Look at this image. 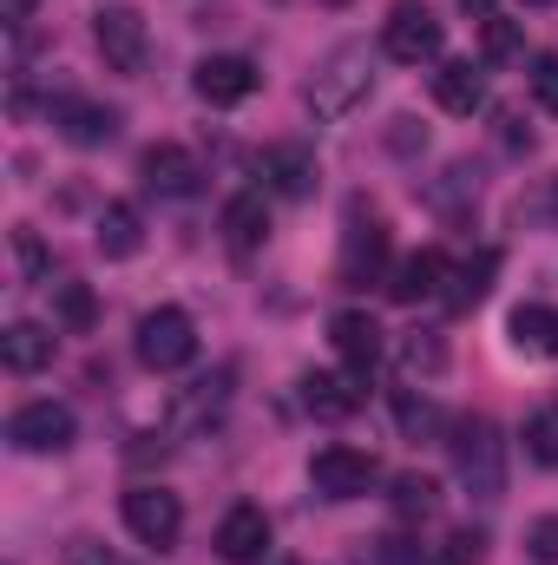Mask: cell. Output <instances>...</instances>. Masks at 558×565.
I'll list each match as a JSON object with an SVG mask.
<instances>
[{
    "label": "cell",
    "instance_id": "obj_9",
    "mask_svg": "<svg viewBox=\"0 0 558 565\" xmlns=\"http://www.w3.org/2000/svg\"><path fill=\"white\" fill-rule=\"evenodd\" d=\"M126 526H132V540L144 546H178V533H184V507H178V493H164V487H132L126 493Z\"/></svg>",
    "mask_w": 558,
    "mask_h": 565
},
{
    "label": "cell",
    "instance_id": "obj_21",
    "mask_svg": "<svg viewBox=\"0 0 558 565\" xmlns=\"http://www.w3.org/2000/svg\"><path fill=\"white\" fill-rule=\"evenodd\" d=\"M493 277H500V250H473V257L447 277V289H440V296H447V309H453V316L480 309V302H486V289H493Z\"/></svg>",
    "mask_w": 558,
    "mask_h": 565
},
{
    "label": "cell",
    "instance_id": "obj_2",
    "mask_svg": "<svg viewBox=\"0 0 558 565\" xmlns=\"http://www.w3.org/2000/svg\"><path fill=\"white\" fill-rule=\"evenodd\" d=\"M447 447H453V473H460V487L473 500H500L506 493V440H500V427L486 415H466Z\"/></svg>",
    "mask_w": 558,
    "mask_h": 565
},
{
    "label": "cell",
    "instance_id": "obj_41",
    "mask_svg": "<svg viewBox=\"0 0 558 565\" xmlns=\"http://www.w3.org/2000/svg\"><path fill=\"white\" fill-rule=\"evenodd\" d=\"M526 7H558V0H526Z\"/></svg>",
    "mask_w": 558,
    "mask_h": 565
},
{
    "label": "cell",
    "instance_id": "obj_19",
    "mask_svg": "<svg viewBox=\"0 0 558 565\" xmlns=\"http://www.w3.org/2000/svg\"><path fill=\"white\" fill-rule=\"evenodd\" d=\"M433 99H440L447 113H480V106H486V73H480L473 60H440V66H433Z\"/></svg>",
    "mask_w": 558,
    "mask_h": 565
},
{
    "label": "cell",
    "instance_id": "obj_11",
    "mask_svg": "<svg viewBox=\"0 0 558 565\" xmlns=\"http://www.w3.org/2000/svg\"><path fill=\"white\" fill-rule=\"evenodd\" d=\"M296 388H302V408H309L315 422H348V415H362V402H368L362 375H335V369H309Z\"/></svg>",
    "mask_w": 558,
    "mask_h": 565
},
{
    "label": "cell",
    "instance_id": "obj_13",
    "mask_svg": "<svg viewBox=\"0 0 558 565\" xmlns=\"http://www.w3.org/2000/svg\"><path fill=\"white\" fill-rule=\"evenodd\" d=\"M329 342H335V355L348 362V375H362V382H368V369L382 362V322H375L368 309H335V316H329Z\"/></svg>",
    "mask_w": 558,
    "mask_h": 565
},
{
    "label": "cell",
    "instance_id": "obj_3",
    "mask_svg": "<svg viewBox=\"0 0 558 565\" xmlns=\"http://www.w3.org/2000/svg\"><path fill=\"white\" fill-rule=\"evenodd\" d=\"M132 349H139V362L151 369V375H171V369H184V362L197 355V322H191L184 309L158 302V309H144V316H139Z\"/></svg>",
    "mask_w": 558,
    "mask_h": 565
},
{
    "label": "cell",
    "instance_id": "obj_6",
    "mask_svg": "<svg viewBox=\"0 0 558 565\" xmlns=\"http://www.w3.org/2000/svg\"><path fill=\"white\" fill-rule=\"evenodd\" d=\"M440 46H447V33L427 7H395L388 26H382V53L395 66H427V60H440Z\"/></svg>",
    "mask_w": 558,
    "mask_h": 565
},
{
    "label": "cell",
    "instance_id": "obj_37",
    "mask_svg": "<svg viewBox=\"0 0 558 565\" xmlns=\"http://www.w3.org/2000/svg\"><path fill=\"white\" fill-rule=\"evenodd\" d=\"M66 565H132V559L112 553V546H99V540H73L66 546Z\"/></svg>",
    "mask_w": 558,
    "mask_h": 565
},
{
    "label": "cell",
    "instance_id": "obj_4",
    "mask_svg": "<svg viewBox=\"0 0 558 565\" xmlns=\"http://www.w3.org/2000/svg\"><path fill=\"white\" fill-rule=\"evenodd\" d=\"M382 480V467H375V454L368 447H315V460H309V487L322 493V500H362L368 487Z\"/></svg>",
    "mask_w": 558,
    "mask_h": 565
},
{
    "label": "cell",
    "instance_id": "obj_18",
    "mask_svg": "<svg viewBox=\"0 0 558 565\" xmlns=\"http://www.w3.org/2000/svg\"><path fill=\"white\" fill-rule=\"evenodd\" d=\"M93 244H99V257H112V264H126V257H139L144 250V217L139 204H106L99 211V231H93Z\"/></svg>",
    "mask_w": 558,
    "mask_h": 565
},
{
    "label": "cell",
    "instance_id": "obj_5",
    "mask_svg": "<svg viewBox=\"0 0 558 565\" xmlns=\"http://www.w3.org/2000/svg\"><path fill=\"white\" fill-rule=\"evenodd\" d=\"M93 40H99L112 73H144V60H151V26H144L139 7H99L93 13Z\"/></svg>",
    "mask_w": 558,
    "mask_h": 565
},
{
    "label": "cell",
    "instance_id": "obj_7",
    "mask_svg": "<svg viewBox=\"0 0 558 565\" xmlns=\"http://www.w3.org/2000/svg\"><path fill=\"white\" fill-rule=\"evenodd\" d=\"M7 440L20 454H66L73 447V408L66 402H26V408H13Z\"/></svg>",
    "mask_w": 558,
    "mask_h": 565
},
{
    "label": "cell",
    "instance_id": "obj_10",
    "mask_svg": "<svg viewBox=\"0 0 558 565\" xmlns=\"http://www.w3.org/2000/svg\"><path fill=\"white\" fill-rule=\"evenodd\" d=\"M46 113H53V132H60L66 145H79V151L119 139V113H112V106H99V99H73V93H60Z\"/></svg>",
    "mask_w": 558,
    "mask_h": 565
},
{
    "label": "cell",
    "instance_id": "obj_30",
    "mask_svg": "<svg viewBox=\"0 0 558 565\" xmlns=\"http://www.w3.org/2000/svg\"><path fill=\"white\" fill-rule=\"evenodd\" d=\"M60 322H66L73 335H86V329L99 322V302H93L86 282H60Z\"/></svg>",
    "mask_w": 558,
    "mask_h": 565
},
{
    "label": "cell",
    "instance_id": "obj_29",
    "mask_svg": "<svg viewBox=\"0 0 558 565\" xmlns=\"http://www.w3.org/2000/svg\"><path fill=\"white\" fill-rule=\"evenodd\" d=\"M466 191H473V198H480V171H473V164H447V171H440V184H433V191H427V198H433V204H440V211H447V217H453V211H460V198H466Z\"/></svg>",
    "mask_w": 558,
    "mask_h": 565
},
{
    "label": "cell",
    "instance_id": "obj_27",
    "mask_svg": "<svg viewBox=\"0 0 558 565\" xmlns=\"http://www.w3.org/2000/svg\"><path fill=\"white\" fill-rule=\"evenodd\" d=\"M440 369H447V342L427 335V329H415V335L401 342V375L415 382V375H440Z\"/></svg>",
    "mask_w": 558,
    "mask_h": 565
},
{
    "label": "cell",
    "instance_id": "obj_40",
    "mask_svg": "<svg viewBox=\"0 0 558 565\" xmlns=\"http://www.w3.org/2000/svg\"><path fill=\"white\" fill-rule=\"evenodd\" d=\"M500 126H506V132H500L506 145H533V132H519V119H513V113H500Z\"/></svg>",
    "mask_w": 558,
    "mask_h": 565
},
{
    "label": "cell",
    "instance_id": "obj_20",
    "mask_svg": "<svg viewBox=\"0 0 558 565\" xmlns=\"http://www.w3.org/2000/svg\"><path fill=\"white\" fill-rule=\"evenodd\" d=\"M453 277L447 270V257L440 250H415V257H401L395 264V277H388V296L395 302H427V296H440V282Z\"/></svg>",
    "mask_w": 558,
    "mask_h": 565
},
{
    "label": "cell",
    "instance_id": "obj_22",
    "mask_svg": "<svg viewBox=\"0 0 558 565\" xmlns=\"http://www.w3.org/2000/svg\"><path fill=\"white\" fill-rule=\"evenodd\" d=\"M506 335L519 355H558V309L552 302H519L506 316Z\"/></svg>",
    "mask_w": 558,
    "mask_h": 565
},
{
    "label": "cell",
    "instance_id": "obj_31",
    "mask_svg": "<svg viewBox=\"0 0 558 565\" xmlns=\"http://www.w3.org/2000/svg\"><path fill=\"white\" fill-rule=\"evenodd\" d=\"M513 53H519V26L500 20V13H486V26H480V60L500 66V60H513Z\"/></svg>",
    "mask_w": 558,
    "mask_h": 565
},
{
    "label": "cell",
    "instance_id": "obj_26",
    "mask_svg": "<svg viewBox=\"0 0 558 565\" xmlns=\"http://www.w3.org/2000/svg\"><path fill=\"white\" fill-rule=\"evenodd\" d=\"M427 565H486V533L480 526H453L440 546H427Z\"/></svg>",
    "mask_w": 558,
    "mask_h": 565
},
{
    "label": "cell",
    "instance_id": "obj_25",
    "mask_svg": "<svg viewBox=\"0 0 558 565\" xmlns=\"http://www.w3.org/2000/svg\"><path fill=\"white\" fill-rule=\"evenodd\" d=\"M388 500H395L401 520H433L440 513V480L433 473H395V493Z\"/></svg>",
    "mask_w": 558,
    "mask_h": 565
},
{
    "label": "cell",
    "instance_id": "obj_32",
    "mask_svg": "<svg viewBox=\"0 0 558 565\" xmlns=\"http://www.w3.org/2000/svg\"><path fill=\"white\" fill-rule=\"evenodd\" d=\"M526 86H533V99L546 113H558V53H533L526 60Z\"/></svg>",
    "mask_w": 558,
    "mask_h": 565
},
{
    "label": "cell",
    "instance_id": "obj_33",
    "mask_svg": "<svg viewBox=\"0 0 558 565\" xmlns=\"http://www.w3.org/2000/svg\"><path fill=\"white\" fill-rule=\"evenodd\" d=\"M519 217L526 224H546V231H558V171L533 191V198H519Z\"/></svg>",
    "mask_w": 558,
    "mask_h": 565
},
{
    "label": "cell",
    "instance_id": "obj_34",
    "mask_svg": "<svg viewBox=\"0 0 558 565\" xmlns=\"http://www.w3.org/2000/svg\"><path fill=\"white\" fill-rule=\"evenodd\" d=\"M368 565H427V546H415V540H401V533H388V540H375V553H368Z\"/></svg>",
    "mask_w": 558,
    "mask_h": 565
},
{
    "label": "cell",
    "instance_id": "obj_15",
    "mask_svg": "<svg viewBox=\"0 0 558 565\" xmlns=\"http://www.w3.org/2000/svg\"><path fill=\"white\" fill-rule=\"evenodd\" d=\"M270 553V513L264 507H230L224 513V526H217V559H230V565H257Z\"/></svg>",
    "mask_w": 558,
    "mask_h": 565
},
{
    "label": "cell",
    "instance_id": "obj_35",
    "mask_svg": "<svg viewBox=\"0 0 558 565\" xmlns=\"http://www.w3.org/2000/svg\"><path fill=\"white\" fill-rule=\"evenodd\" d=\"M526 553H533L539 565H558V513H546V520L526 526Z\"/></svg>",
    "mask_w": 558,
    "mask_h": 565
},
{
    "label": "cell",
    "instance_id": "obj_36",
    "mask_svg": "<svg viewBox=\"0 0 558 565\" xmlns=\"http://www.w3.org/2000/svg\"><path fill=\"white\" fill-rule=\"evenodd\" d=\"M395 415H401L408 434H420V427H433V402H427V395L415 402V388H395Z\"/></svg>",
    "mask_w": 558,
    "mask_h": 565
},
{
    "label": "cell",
    "instance_id": "obj_14",
    "mask_svg": "<svg viewBox=\"0 0 558 565\" xmlns=\"http://www.w3.org/2000/svg\"><path fill=\"white\" fill-rule=\"evenodd\" d=\"M257 178H264V191H277V198H309L315 191V151L309 145H264L257 151Z\"/></svg>",
    "mask_w": 558,
    "mask_h": 565
},
{
    "label": "cell",
    "instance_id": "obj_1",
    "mask_svg": "<svg viewBox=\"0 0 558 565\" xmlns=\"http://www.w3.org/2000/svg\"><path fill=\"white\" fill-rule=\"evenodd\" d=\"M368 93H375V53H368V40H342L309 73V86H302V99H309L315 119H348L355 106H368Z\"/></svg>",
    "mask_w": 558,
    "mask_h": 565
},
{
    "label": "cell",
    "instance_id": "obj_28",
    "mask_svg": "<svg viewBox=\"0 0 558 565\" xmlns=\"http://www.w3.org/2000/svg\"><path fill=\"white\" fill-rule=\"evenodd\" d=\"M526 460H533V467H558V402H546V408L526 422Z\"/></svg>",
    "mask_w": 558,
    "mask_h": 565
},
{
    "label": "cell",
    "instance_id": "obj_8",
    "mask_svg": "<svg viewBox=\"0 0 558 565\" xmlns=\"http://www.w3.org/2000/svg\"><path fill=\"white\" fill-rule=\"evenodd\" d=\"M191 86H197L204 106H244V99L264 86V73H257V60H244V53H211V60H197Z\"/></svg>",
    "mask_w": 558,
    "mask_h": 565
},
{
    "label": "cell",
    "instance_id": "obj_16",
    "mask_svg": "<svg viewBox=\"0 0 558 565\" xmlns=\"http://www.w3.org/2000/svg\"><path fill=\"white\" fill-rule=\"evenodd\" d=\"M382 264H388V231H382L375 217L362 224V211H355V217H348V237H342V282L362 289V282L382 277Z\"/></svg>",
    "mask_w": 558,
    "mask_h": 565
},
{
    "label": "cell",
    "instance_id": "obj_38",
    "mask_svg": "<svg viewBox=\"0 0 558 565\" xmlns=\"http://www.w3.org/2000/svg\"><path fill=\"white\" fill-rule=\"evenodd\" d=\"M13 250H20V270H26V282L46 277V250H40V237H33V231H13Z\"/></svg>",
    "mask_w": 558,
    "mask_h": 565
},
{
    "label": "cell",
    "instance_id": "obj_39",
    "mask_svg": "<svg viewBox=\"0 0 558 565\" xmlns=\"http://www.w3.org/2000/svg\"><path fill=\"white\" fill-rule=\"evenodd\" d=\"M33 7H40V0H0V13H7V26H20V20H33Z\"/></svg>",
    "mask_w": 558,
    "mask_h": 565
},
{
    "label": "cell",
    "instance_id": "obj_23",
    "mask_svg": "<svg viewBox=\"0 0 558 565\" xmlns=\"http://www.w3.org/2000/svg\"><path fill=\"white\" fill-rule=\"evenodd\" d=\"M0 362H7L13 375H40V369L53 362V329H40V322H7Z\"/></svg>",
    "mask_w": 558,
    "mask_h": 565
},
{
    "label": "cell",
    "instance_id": "obj_24",
    "mask_svg": "<svg viewBox=\"0 0 558 565\" xmlns=\"http://www.w3.org/2000/svg\"><path fill=\"white\" fill-rule=\"evenodd\" d=\"M230 369H217V375H204V382H191L184 395H178V427H204L224 415V402H230Z\"/></svg>",
    "mask_w": 558,
    "mask_h": 565
},
{
    "label": "cell",
    "instance_id": "obj_12",
    "mask_svg": "<svg viewBox=\"0 0 558 565\" xmlns=\"http://www.w3.org/2000/svg\"><path fill=\"white\" fill-rule=\"evenodd\" d=\"M139 178H144V191H158V198H197V184H204V164L184 151V145H151L139 158Z\"/></svg>",
    "mask_w": 558,
    "mask_h": 565
},
{
    "label": "cell",
    "instance_id": "obj_17",
    "mask_svg": "<svg viewBox=\"0 0 558 565\" xmlns=\"http://www.w3.org/2000/svg\"><path fill=\"white\" fill-rule=\"evenodd\" d=\"M264 237H270V204H264V191H237V198L224 204V244H230L237 257H250V250H264Z\"/></svg>",
    "mask_w": 558,
    "mask_h": 565
}]
</instances>
